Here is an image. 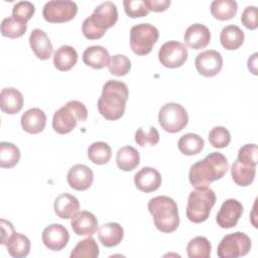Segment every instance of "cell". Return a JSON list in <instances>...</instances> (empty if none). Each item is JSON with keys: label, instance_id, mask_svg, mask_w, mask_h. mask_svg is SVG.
<instances>
[{"label": "cell", "instance_id": "1", "mask_svg": "<svg viewBox=\"0 0 258 258\" xmlns=\"http://www.w3.org/2000/svg\"><path fill=\"white\" fill-rule=\"evenodd\" d=\"M229 169L226 156L220 152H212L189 168L188 179L196 188L208 187L213 181L221 179Z\"/></svg>", "mask_w": 258, "mask_h": 258}, {"label": "cell", "instance_id": "2", "mask_svg": "<svg viewBox=\"0 0 258 258\" xmlns=\"http://www.w3.org/2000/svg\"><path fill=\"white\" fill-rule=\"evenodd\" d=\"M128 96L129 91L125 83L117 80L107 81L97 104L100 114L107 120L120 119L125 112Z\"/></svg>", "mask_w": 258, "mask_h": 258}, {"label": "cell", "instance_id": "3", "mask_svg": "<svg viewBox=\"0 0 258 258\" xmlns=\"http://www.w3.org/2000/svg\"><path fill=\"white\" fill-rule=\"evenodd\" d=\"M118 20L116 5L111 1H106L98 5L92 15L87 17L82 25V32L88 39L101 38L106 30L115 25Z\"/></svg>", "mask_w": 258, "mask_h": 258}, {"label": "cell", "instance_id": "4", "mask_svg": "<svg viewBox=\"0 0 258 258\" xmlns=\"http://www.w3.org/2000/svg\"><path fill=\"white\" fill-rule=\"evenodd\" d=\"M148 211L152 215L154 226L162 233L174 232L179 225L178 208L173 199L158 196L148 202Z\"/></svg>", "mask_w": 258, "mask_h": 258}, {"label": "cell", "instance_id": "5", "mask_svg": "<svg viewBox=\"0 0 258 258\" xmlns=\"http://www.w3.org/2000/svg\"><path fill=\"white\" fill-rule=\"evenodd\" d=\"M87 117L88 110L86 106L80 101L73 100L53 114L52 128L58 134H67L75 129L79 121H86Z\"/></svg>", "mask_w": 258, "mask_h": 258}, {"label": "cell", "instance_id": "6", "mask_svg": "<svg viewBox=\"0 0 258 258\" xmlns=\"http://www.w3.org/2000/svg\"><path fill=\"white\" fill-rule=\"evenodd\" d=\"M215 191L209 187L197 188L189 192L186 206L187 219L196 224L208 220L212 208L216 204Z\"/></svg>", "mask_w": 258, "mask_h": 258}, {"label": "cell", "instance_id": "7", "mask_svg": "<svg viewBox=\"0 0 258 258\" xmlns=\"http://www.w3.org/2000/svg\"><path fill=\"white\" fill-rule=\"evenodd\" d=\"M159 37L158 29L150 23H140L130 30V47L137 55H146Z\"/></svg>", "mask_w": 258, "mask_h": 258}, {"label": "cell", "instance_id": "8", "mask_svg": "<svg viewBox=\"0 0 258 258\" xmlns=\"http://www.w3.org/2000/svg\"><path fill=\"white\" fill-rule=\"evenodd\" d=\"M158 122L164 131L176 133L187 125L188 115L180 104L166 103L159 110Z\"/></svg>", "mask_w": 258, "mask_h": 258}, {"label": "cell", "instance_id": "9", "mask_svg": "<svg viewBox=\"0 0 258 258\" xmlns=\"http://www.w3.org/2000/svg\"><path fill=\"white\" fill-rule=\"evenodd\" d=\"M252 246L250 237L243 232H235L223 237L217 249L220 258H237L249 253Z\"/></svg>", "mask_w": 258, "mask_h": 258}, {"label": "cell", "instance_id": "10", "mask_svg": "<svg viewBox=\"0 0 258 258\" xmlns=\"http://www.w3.org/2000/svg\"><path fill=\"white\" fill-rule=\"evenodd\" d=\"M78 6L70 0H52L45 3L42 9L43 18L50 23L67 22L75 18Z\"/></svg>", "mask_w": 258, "mask_h": 258}, {"label": "cell", "instance_id": "11", "mask_svg": "<svg viewBox=\"0 0 258 258\" xmlns=\"http://www.w3.org/2000/svg\"><path fill=\"white\" fill-rule=\"evenodd\" d=\"M158 59L165 68H179L187 59V49L183 43L177 40L166 41L159 48Z\"/></svg>", "mask_w": 258, "mask_h": 258}, {"label": "cell", "instance_id": "12", "mask_svg": "<svg viewBox=\"0 0 258 258\" xmlns=\"http://www.w3.org/2000/svg\"><path fill=\"white\" fill-rule=\"evenodd\" d=\"M195 66L200 75L208 78L215 77L223 68V57L217 50H205L197 55Z\"/></svg>", "mask_w": 258, "mask_h": 258}, {"label": "cell", "instance_id": "13", "mask_svg": "<svg viewBox=\"0 0 258 258\" xmlns=\"http://www.w3.org/2000/svg\"><path fill=\"white\" fill-rule=\"evenodd\" d=\"M243 211V206L239 201L228 199L222 204L217 214L216 222L223 229L233 228L237 225Z\"/></svg>", "mask_w": 258, "mask_h": 258}, {"label": "cell", "instance_id": "14", "mask_svg": "<svg viewBox=\"0 0 258 258\" xmlns=\"http://www.w3.org/2000/svg\"><path fill=\"white\" fill-rule=\"evenodd\" d=\"M69 240L70 234L67 228L60 224H51L42 231V242L49 250H62L68 245Z\"/></svg>", "mask_w": 258, "mask_h": 258}, {"label": "cell", "instance_id": "15", "mask_svg": "<svg viewBox=\"0 0 258 258\" xmlns=\"http://www.w3.org/2000/svg\"><path fill=\"white\" fill-rule=\"evenodd\" d=\"M69 185L76 190L88 189L94 180L92 169L85 164H76L72 166L67 175Z\"/></svg>", "mask_w": 258, "mask_h": 258}, {"label": "cell", "instance_id": "16", "mask_svg": "<svg viewBox=\"0 0 258 258\" xmlns=\"http://www.w3.org/2000/svg\"><path fill=\"white\" fill-rule=\"evenodd\" d=\"M161 175L153 167H142L134 175V183L136 187L143 192H151L159 188L161 185Z\"/></svg>", "mask_w": 258, "mask_h": 258}, {"label": "cell", "instance_id": "17", "mask_svg": "<svg viewBox=\"0 0 258 258\" xmlns=\"http://www.w3.org/2000/svg\"><path fill=\"white\" fill-rule=\"evenodd\" d=\"M183 39L188 47L192 49H202L210 43L211 32L204 24L195 23L186 28Z\"/></svg>", "mask_w": 258, "mask_h": 258}, {"label": "cell", "instance_id": "18", "mask_svg": "<svg viewBox=\"0 0 258 258\" xmlns=\"http://www.w3.org/2000/svg\"><path fill=\"white\" fill-rule=\"evenodd\" d=\"M71 226L77 235L92 237L97 232L98 220L91 212L82 211L72 218Z\"/></svg>", "mask_w": 258, "mask_h": 258}, {"label": "cell", "instance_id": "19", "mask_svg": "<svg viewBox=\"0 0 258 258\" xmlns=\"http://www.w3.org/2000/svg\"><path fill=\"white\" fill-rule=\"evenodd\" d=\"M22 129L29 134H37L43 131L46 124V115L39 108L26 110L20 119Z\"/></svg>", "mask_w": 258, "mask_h": 258}, {"label": "cell", "instance_id": "20", "mask_svg": "<svg viewBox=\"0 0 258 258\" xmlns=\"http://www.w3.org/2000/svg\"><path fill=\"white\" fill-rule=\"evenodd\" d=\"M29 45L34 54L42 60L48 59L52 53L53 47L47 34L39 29L35 28L29 35Z\"/></svg>", "mask_w": 258, "mask_h": 258}, {"label": "cell", "instance_id": "21", "mask_svg": "<svg viewBox=\"0 0 258 258\" xmlns=\"http://www.w3.org/2000/svg\"><path fill=\"white\" fill-rule=\"evenodd\" d=\"M23 107V96L15 88H3L0 93V108L2 112L13 115Z\"/></svg>", "mask_w": 258, "mask_h": 258}, {"label": "cell", "instance_id": "22", "mask_svg": "<svg viewBox=\"0 0 258 258\" xmlns=\"http://www.w3.org/2000/svg\"><path fill=\"white\" fill-rule=\"evenodd\" d=\"M54 213L60 219H72L80 210L79 200L68 192L60 194L54 200Z\"/></svg>", "mask_w": 258, "mask_h": 258}, {"label": "cell", "instance_id": "23", "mask_svg": "<svg viewBox=\"0 0 258 258\" xmlns=\"http://www.w3.org/2000/svg\"><path fill=\"white\" fill-rule=\"evenodd\" d=\"M124 230L118 223L111 222L102 225L99 228L98 238L105 247H115L123 240Z\"/></svg>", "mask_w": 258, "mask_h": 258}, {"label": "cell", "instance_id": "24", "mask_svg": "<svg viewBox=\"0 0 258 258\" xmlns=\"http://www.w3.org/2000/svg\"><path fill=\"white\" fill-rule=\"evenodd\" d=\"M83 61L93 69L100 70L108 67L110 55L105 47L101 45H93L87 47L83 52Z\"/></svg>", "mask_w": 258, "mask_h": 258}, {"label": "cell", "instance_id": "25", "mask_svg": "<svg viewBox=\"0 0 258 258\" xmlns=\"http://www.w3.org/2000/svg\"><path fill=\"white\" fill-rule=\"evenodd\" d=\"M243 30L234 24L223 27L220 33V41L222 46L228 50L238 49L244 42Z\"/></svg>", "mask_w": 258, "mask_h": 258}, {"label": "cell", "instance_id": "26", "mask_svg": "<svg viewBox=\"0 0 258 258\" xmlns=\"http://www.w3.org/2000/svg\"><path fill=\"white\" fill-rule=\"evenodd\" d=\"M78 61V52L71 45H61L53 54V64L60 72L70 71Z\"/></svg>", "mask_w": 258, "mask_h": 258}, {"label": "cell", "instance_id": "27", "mask_svg": "<svg viewBox=\"0 0 258 258\" xmlns=\"http://www.w3.org/2000/svg\"><path fill=\"white\" fill-rule=\"evenodd\" d=\"M116 162L118 167L123 171L133 170L140 163L139 152L130 145L123 146L117 152Z\"/></svg>", "mask_w": 258, "mask_h": 258}, {"label": "cell", "instance_id": "28", "mask_svg": "<svg viewBox=\"0 0 258 258\" xmlns=\"http://www.w3.org/2000/svg\"><path fill=\"white\" fill-rule=\"evenodd\" d=\"M256 174V166H250L240 162L238 159L231 166V175L234 182L240 186L250 185Z\"/></svg>", "mask_w": 258, "mask_h": 258}, {"label": "cell", "instance_id": "29", "mask_svg": "<svg viewBox=\"0 0 258 258\" xmlns=\"http://www.w3.org/2000/svg\"><path fill=\"white\" fill-rule=\"evenodd\" d=\"M7 252L14 258L26 257L30 251L29 239L20 233L14 232L6 243Z\"/></svg>", "mask_w": 258, "mask_h": 258}, {"label": "cell", "instance_id": "30", "mask_svg": "<svg viewBox=\"0 0 258 258\" xmlns=\"http://www.w3.org/2000/svg\"><path fill=\"white\" fill-rule=\"evenodd\" d=\"M238 10V4L234 0H215L211 4V13L218 20L232 19Z\"/></svg>", "mask_w": 258, "mask_h": 258}, {"label": "cell", "instance_id": "31", "mask_svg": "<svg viewBox=\"0 0 258 258\" xmlns=\"http://www.w3.org/2000/svg\"><path fill=\"white\" fill-rule=\"evenodd\" d=\"M177 146L182 154L191 156L199 154L204 149L205 141L198 134L186 133L179 138Z\"/></svg>", "mask_w": 258, "mask_h": 258}, {"label": "cell", "instance_id": "32", "mask_svg": "<svg viewBox=\"0 0 258 258\" xmlns=\"http://www.w3.org/2000/svg\"><path fill=\"white\" fill-rule=\"evenodd\" d=\"M99 253V246L96 240L88 237L75 246L70 256L71 258H97Z\"/></svg>", "mask_w": 258, "mask_h": 258}, {"label": "cell", "instance_id": "33", "mask_svg": "<svg viewBox=\"0 0 258 258\" xmlns=\"http://www.w3.org/2000/svg\"><path fill=\"white\" fill-rule=\"evenodd\" d=\"M112 149L103 141L94 142L88 148V157L95 164H106L111 159Z\"/></svg>", "mask_w": 258, "mask_h": 258}, {"label": "cell", "instance_id": "34", "mask_svg": "<svg viewBox=\"0 0 258 258\" xmlns=\"http://www.w3.org/2000/svg\"><path fill=\"white\" fill-rule=\"evenodd\" d=\"M20 159L19 148L11 142L0 143V166L2 168H11L15 166Z\"/></svg>", "mask_w": 258, "mask_h": 258}, {"label": "cell", "instance_id": "35", "mask_svg": "<svg viewBox=\"0 0 258 258\" xmlns=\"http://www.w3.org/2000/svg\"><path fill=\"white\" fill-rule=\"evenodd\" d=\"M211 243L206 237L197 236L188 242L186 253L189 258H208L211 255Z\"/></svg>", "mask_w": 258, "mask_h": 258}, {"label": "cell", "instance_id": "36", "mask_svg": "<svg viewBox=\"0 0 258 258\" xmlns=\"http://www.w3.org/2000/svg\"><path fill=\"white\" fill-rule=\"evenodd\" d=\"M27 29V24L11 17H5L1 22V33L9 38H18L22 36Z\"/></svg>", "mask_w": 258, "mask_h": 258}, {"label": "cell", "instance_id": "37", "mask_svg": "<svg viewBox=\"0 0 258 258\" xmlns=\"http://www.w3.org/2000/svg\"><path fill=\"white\" fill-rule=\"evenodd\" d=\"M108 70L110 74L114 76H117V77L125 76L131 70V61L124 54H115L110 57Z\"/></svg>", "mask_w": 258, "mask_h": 258}, {"label": "cell", "instance_id": "38", "mask_svg": "<svg viewBox=\"0 0 258 258\" xmlns=\"http://www.w3.org/2000/svg\"><path fill=\"white\" fill-rule=\"evenodd\" d=\"M159 141V133L153 126H149L147 129L139 127L135 132V142L140 146H155Z\"/></svg>", "mask_w": 258, "mask_h": 258}, {"label": "cell", "instance_id": "39", "mask_svg": "<svg viewBox=\"0 0 258 258\" xmlns=\"http://www.w3.org/2000/svg\"><path fill=\"white\" fill-rule=\"evenodd\" d=\"M209 141L215 148L227 147L231 142V134L224 126H216L209 133Z\"/></svg>", "mask_w": 258, "mask_h": 258}, {"label": "cell", "instance_id": "40", "mask_svg": "<svg viewBox=\"0 0 258 258\" xmlns=\"http://www.w3.org/2000/svg\"><path fill=\"white\" fill-rule=\"evenodd\" d=\"M35 7L29 1H19L12 8V17L20 22L26 23L34 14Z\"/></svg>", "mask_w": 258, "mask_h": 258}, {"label": "cell", "instance_id": "41", "mask_svg": "<svg viewBox=\"0 0 258 258\" xmlns=\"http://www.w3.org/2000/svg\"><path fill=\"white\" fill-rule=\"evenodd\" d=\"M123 6L125 13L131 18L144 17L149 12L144 0H124Z\"/></svg>", "mask_w": 258, "mask_h": 258}, {"label": "cell", "instance_id": "42", "mask_svg": "<svg viewBox=\"0 0 258 258\" xmlns=\"http://www.w3.org/2000/svg\"><path fill=\"white\" fill-rule=\"evenodd\" d=\"M238 160L250 166H256L258 162V148L256 144H245L238 151Z\"/></svg>", "mask_w": 258, "mask_h": 258}, {"label": "cell", "instance_id": "43", "mask_svg": "<svg viewBox=\"0 0 258 258\" xmlns=\"http://www.w3.org/2000/svg\"><path fill=\"white\" fill-rule=\"evenodd\" d=\"M242 24L248 29H256L258 27L257 22V7L256 6H248L244 9L241 16Z\"/></svg>", "mask_w": 258, "mask_h": 258}, {"label": "cell", "instance_id": "44", "mask_svg": "<svg viewBox=\"0 0 258 258\" xmlns=\"http://www.w3.org/2000/svg\"><path fill=\"white\" fill-rule=\"evenodd\" d=\"M0 227H1V244L6 245L8 239L15 232L14 227L9 221H6L4 219L0 220Z\"/></svg>", "mask_w": 258, "mask_h": 258}, {"label": "cell", "instance_id": "45", "mask_svg": "<svg viewBox=\"0 0 258 258\" xmlns=\"http://www.w3.org/2000/svg\"><path fill=\"white\" fill-rule=\"evenodd\" d=\"M148 10L153 12H162L170 5V0H144Z\"/></svg>", "mask_w": 258, "mask_h": 258}, {"label": "cell", "instance_id": "46", "mask_svg": "<svg viewBox=\"0 0 258 258\" xmlns=\"http://www.w3.org/2000/svg\"><path fill=\"white\" fill-rule=\"evenodd\" d=\"M257 52L253 53L248 58V69L253 75H257Z\"/></svg>", "mask_w": 258, "mask_h": 258}]
</instances>
